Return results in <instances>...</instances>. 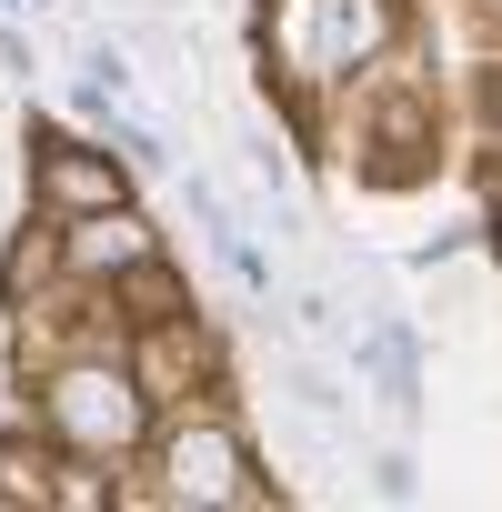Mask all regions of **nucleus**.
I'll list each match as a JSON object with an SVG mask.
<instances>
[{
	"mask_svg": "<svg viewBox=\"0 0 502 512\" xmlns=\"http://www.w3.org/2000/svg\"><path fill=\"white\" fill-rule=\"evenodd\" d=\"M282 61L302 81H342L392 41V0H282Z\"/></svg>",
	"mask_w": 502,
	"mask_h": 512,
	"instance_id": "f257e3e1",
	"label": "nucleus"
},
{
	"mask_svg": "<svg viewBox=\"0 0 502 512\" xmlns=\"http://www.w3.org/2000/svg\"><path fill=\"white\" fill-rule=\"evenodd\" d=\"M141 372L131 362H71L61 382H51V432L61 442H81L91 462H121L131 442H141Z\"/></svg>",
	"mask_w": 502,
	"mask_h": 512,
	"instance_id": "f03ea898",
	"label": "nucleus"
},
{
	"mask_svg": "<svg viewBox=\"0 0 502 512\" xmlns=\"http://www.w3.org/2000/svg\"><path fill=\"white\" fill-rule=\"evenodd\" d=\"M161 502H262V482H251V442L231 432V422H181L171 442H161Z\"/></svg>",
	"mask_w": 502,
	"mask_h": 512,
	"instance_id": "7ed1b4c3",
	"label": "nucleus"
},
{
	"mask_svg": "<svg viewBox=\"0 0 502 512\" xmlns=\"http://www.w3.org/2000/svg\"><path fill=\"white\" fill-rule=\"evenodd\" d=\"M31 201L51 221H81V211H111L121 201V161L111 151H81V141H31Z\"/></svg>",
	"mask_w": 502,
	"mask_h": 512,
	"instance_id": "20e7f679",
	"label": "nucleus"
},
{
	"mask_svg": "<svg viewBox=\"0 0 502 512\" xmlns=\"http://www.w3.org/2000/svg\"><path fill=\"white\" fill-rule=\"evenodd\" d=\"M131 262H151V231H141V211H131V201L61 221V272H81V282H121Z\"/></svg>",
	"mask_w": 502,
	"mask_h": 512,
	"instance_id": "39448f33",
	"label": "nucleus"
},
{
	"mask_svg": "<svg viewBox=\"0 0 502 512\" xmlns=\"http://www.w3.org/2000/svg\"><path fill=\"white\" fill-rule=\"evenodd\" d=\"M362 372H372L382 412L412 422V402H422V362H412V332H402V322H372V332H362Z\"/></svg>",
	"mask_w": 502,
	"mask_h": 512,
	"instance_id": "423d86ee",
	"label": "nucleus"
},
{
	"mask_svg": "<svg viewBox=\"0 0 502 512\" xmlns=\"http://www.w3.org/2000/svg\"><path fill=\"white\" fill-rule=\"evenodd\" d=\"M282 392H292V412H312V422H352V392H332V372H312V362H292Z\"/></svg>",
	"mask_w": 502,
	"mask_h": 512,
	"instance_id": "0eeeda50",
	"label": "nucleus"
},
{
	"mask_svg": "<svg viewBox=\"0 0 502 512\" xmlns=\"http://www.w3.org/2000/svg\"><path fill=\"white\" fill-rule=\"evenodd\" d=\"M0 502H51V482H41V462L21 442H0Z\"/></svg>",
	"mask_w": 502,
	"mask_h": 512,
	"instance_id": "6e6552de",
	"label": "nucleus"
},
{
	"mask_svg": "<svg viewBox=\"0 0 502 512\" xmlns=\"http://www.w3.org/2000/svg\"><path fill=\"white\" fill-rule=\"evenodd\" d=\"M372 492H382V502H412V492H422V472H412L402 452H382V462H372Z\"/></svg>",
	"mask_w": 502,
	"mask_h": 512,
	"instance_id": "1a4fd4ad",
	"label": "nucleus"
},
{
	"mask_svg": "<svg viewBox=\"0 0 502 512\" xmlns=\"http://www.w3.org/2000/svg\"><path fill=\"white\" fill-rule=\"evenodd\" d=\"M482 111H492V131H502V71H492V81H482Z\"/></svg>",
	"mask_w": 502,
	"mask_h": 512,
	"instance_id": "9d476101",
	"label": "nucleus"
},
{
	"mask_svg": "<svg viewBox=\"0 0 502 512\" xmlns=\"http://www.w3.org/2000/svg\"><path fill=\"white\" fill-rule=\"evenodd\" d=\"M492 241H502V201H492Z\"/></svg>",
	"mask_w": 502,
	"mask_h": 512,
	"instance_id": "9b49d317",
	"label": "nucleus"
}]
</instances>
